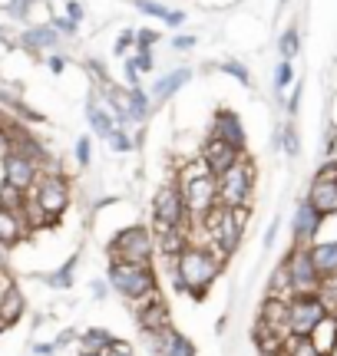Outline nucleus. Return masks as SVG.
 <instances>
[{
    "label": "nucleus",
    "instance_id": "nucleus-1",
    "mask_svg": "<svg viewBox=\"0 0 337 356\" xmlns=\"http://www.w3.org/2000/svg\"><path fill=\"white\" fill-rule=\"evenodd\" d=\"M221 267H225V257L215 254L212 248H185L179 257H175V267L168 270L172 274V287L179 293H189V297H205L208 287L219 280Z\"/></svg>",
    "mask_w": 337,
    "mask_h": 356
},
{
    "label": "nucleus",
    "instance_id": "nucleus-2",
    "mask_svg": "<svg viewBox=\"0 0 337 356\" xmlns=\"http://www.w3.org/2000/svg\"><path fill=\"white\" fill-rule=\"evenodd\" d=\"M175 181H179V191L189 208V221H202L219 208V175L198 155L175 172Z\"/></svg>",
    "mask_w": 337,
    "mask_h": 356
},
{
    "label": "nucleus",
    "instance_id": "nucleus-3",
    "mask_svg": "<svg viewBox=\"0 0 337 356\" xmlns=\"http://www.w3.org/2000/svg\"><path fill=\"white\" fill-rule=\"evenodd\" d=\"M248 208H215L212 215H205L202 221H189V225H198V228L208 231V244L215 254H221L225 261L242 248V238H245V228H248Z\"/></svg>",
    "mask_w": 337,
    "mask_h": 356
},
{
    "label": "nucleus",
    "instance_id": "nucleus-4",
    "mask_svg": "<svg viewBox=\"0 0 337 356\" xmlns=\"http://www.w3.org/2000/svg\"><path fill=\"white\" fill-rule=\"evenodd\" d=\"M251 195H255V162L245 152L228 172L219 175V204L221 208H248L251 211Z\"/></svg>",
    "mask_w": 337,
    "mask_h": 356
},
{
    "label": "nucleus",
    "instance_id": "nucleus-5",
    "mask_svg": "<svg viewBox=\"0 0 337 356\" xmlns=\"http://www.w3.org/2000/svg\"><path fill=\"white\" fill-rule=\"evenodd\" d=\"M109 261H126V264H146L152 267V257H156V234L146 228V225H130L123 228L109 241Z\"/></svg>",
    "mask_w": 337,
    "mask_h": 356
},
{
    "label": "nucleus",
    "instance_id": "nucleus-6",
    "mask_svg": "<svg viewBox=\"0 0 337 356\" xmlns=\"http://www.w3.org/2000/svg\"><path fill=\"white\" fill-rule=\"evenodd\" d=\"M179 228H189V208L179 191V181L168 178L152 198V234H166V231Z\"/></svg>",
    "mask_w": 337,
    "mask_h": 356
},
{
    "label": "nucleus",
    "instance_id": "nucleus-7",
    "mask_svg": "<svg viewBox=\"0 0 337 356\" xmlns=\"http://www.w3.org/2000/svg\"><path fill=\"white\" fill-rule=\"evenodd\" d=\"M109 287L119 293V297H126V300H136V297H143V293L156 291V270L146 264H126V261H109Z\"/></svg>",
    "mask_w": 337,
    "mask_h": 356
},
{
    "label": "nucleus",
    "instance_id": "nucleus-8",
    "mask_svg": "<svg viewBox=\"0 0 337 356\" xmlns=\"http://www.w3.org/2000/svg\"><path fill=\"white\" fill-rule=\"evenodd\" d=\"M26 195L43 208V215L50 218L53 225H56V218L70 208V181H66L63 172H40L37 185L26 191Z\"/></svg>",
    "mask_w": 337,
    "mask_h": 356
},
{
    "label": "nucleus",
    "instance_id": "nucleus-9",
    "mask_svg": "<svg viewBox=\"0 0 337 356\" xmlns=\"http://www.w3.org/2000/svg\"><path fill=\"white\" fill-rule=\"evenodd\" d=\"M285 267H288V277H291V297H314L318 287H321V274L314 267V257H311V248H295L285 257Z\"/></svg>",
    "mask_w": 337,
    "mask_h": 356
},
{
    "label": "nucleus",
    "instance_id": "nucleus-10",
    "mask_svg": "<svg viewBox=\"0 0 337 356\" xmlns=\"http://www.w3.org/2000/svg\"><path fill=\"white\" fill-rule=\"evenodd\" d=\"M130 310L143 333H159L172 327V314H168V304H166V297L159 293V287L143 293V297H136V300H130Z\"/></svg>",
    "mask_w": 337,
    "mask_h": 356
},
{
    "label": "nucleus",
    "instance_id": "nucleus-11",
    "mask_svg": "<svg viewBox=\"0 0 337 356\" xmlns=\"http://www.w3.org/2000/svg\"><path fill=\"white\" fill-rule=\"evenodd\" d=\"M324 317L327 310L318 300V293L314 297H291V304H288V333L291 337H311Z\"/></svg>",
    "mask_w": 337,
    "mask_h": 356
},
{
    "label": "nucleus",
    "instance_id": "nucleus-12",
    "mask_svg": "<svg viewBox=\"0 0 337 356\" xmlns=\"http://www.w3.org/2000/svg\"><path fill=\"white\" fill-rule=\"evenodd\" d=\"M40 172H43L40 162H33V159H26L20 152H7V159H3V181L13 185L17 191H24V195L37 185Z\"/></svg>",
    "mask_w": 337,
    "mask_h": 356
},
{
    "label": "nucleus",
    "instance_id": "nucleus-13",
    "mask_svg": "<svg viewBox=\"0 0 337 356\" xmlns=\"http://www.w3.org/2000/svg\"><path fill=\"white\" fill-rule=\"evenodd\" d=\"M288 304H291V297H278V293H268L265 297V304L258 310V330L265 333H274V337H291L288 333Z\"/></svg>",
    "mask_w": 337,
    "mask_h": 356
},
{
    "label": "nucleus",
    "instance_id": "nucleus-14",
    "mask_svg": "<svg viewBox=\"0 0 337 356\" xmlns=\"http://www.w3.org/2000/svg\"><path fill=\"white\" fill-rule=\"evenodd\" d=\"M321 221H324V218L308 204V198H301L298 208H295V221H291V238H295V248H311V244L318 241Z\"/></svg>",
    "mask_w": 337,
    "mask_h": 356
},
{
    "label": "nucleus",
    "instance_id": "nucleus-15",
    "mask_svg": "<svg viewBox=\"0 0 337 356\" xmlns=\"http://www.w3.org/2000/svg\"><path fill=\"white\" fill-rule=\"evenodd\" d=\"M146 337V346L152 356H195V346L182 337L175 327L168 330H159V333H143Z\"/></svg>",
    "mask_w": 337,
    "mask_h": 356
},
{
    "label": "nucleus",
    "instance_id": "nucleus-16",
    "mask_svg": "<svg viewBox=\"0 0 337 356\" xmlns=\"http://www.w3.org/2000/svg\"><path fill=\"white\" fill-rule=\"evenodd\" d=\"M208 136L235 145L238 152H245V142H248L245 126H242V119H238L232 109H219V113H215V119H212V132H208Z\"/></svg>",
    "mask_w": 337,
    "mask_h": 356
},
{
    "label": "nucleus",
    "instance_id": "nucleus-17",
    "mask_svg": "<svg viewBox=\"0 0 337 356\" xmlns=\"http://www.w3.org/2000/svg\"><path fill=\"white\" fill-rule=\"evenodd\" d=\"M308 204L321 218L327 215H337V178H324V175H314L311 188H308Z\"/></svg>",
    "mask_w": 337,
    "mask_h": 356
},
{
    "label": "nucleus",
    "instance_id": "nucleus-18",
    "mask_svg": "<svg viewBox=\"0 0 337 356\" xmlns=\"http://www.w3.org/2000/svg\"><path fill=\"white\" fill-rule=\"evenodd\" d=\"M242 155H245V152H238L235 145H228V142L212 139V136H208V142L202 145V152H198V159H202V162H205V165L212 168L215 175H221V172H228V168H232L235 162L242 159Z\"/></svg>",
    "mask_w": 337,
    "mask_h": 356
},
{
    "label": "nucleus",
    "instance_id": "nucleus-19",
    "mask_svg": "<svg viewBox=\"0 0 337 356\" xmlns=\"http://www.w3.org/2000/svg\"><path fill=\"white\" fill-rule=\"evenodd\" d=\"M20 43H24L30 53H50L60 47V33H56L50 24H40V26L24 30V33H20Z\"/></svg>",
    "mask_w": 337,
    "mask_h": 356
},
{
    "label": "nucleus",
    "instance_id": "nucleus-20",
    "mask_svg": "<svg viewBox=\"0 0 337 356\" xmlns=\"http://www.w3.org/2000/svg\"><path fill=\"white\" fill-rule=\"evenodd\" d=\"M189 79H192V70H189V66H182V70H172V73H166V76H159L156 83H152V92H149L152 106H156V102H166L168 96H175Z\"/></svg>",
    "mask_w": 337,
    "mask_h": 356
},
{
    "label": "nucleus",
    "instance_id": "nucleus-21",
    "mask_svg": "<svg viewBox=\"0 0 337 356\" xmlns=\"http://www.w3.org/2000/svg\"><path fill=\"white\" fill-rule=\"evenodd\" d=\"M30 228L20 211H10V208H0V248H10V244L24 241Z\"/></svg>",
    "mask_w": 337,
    "mask_h": 356
},
{
    "label": "nucleus",
    "instance_id": "nucleus-22",
    "mask_svg": "<svg viewBox=\"0 0 337 356\" xmlns=\"http://www.w3.org/2000/svg\"><path fill=\"white\" fill-rule=\"evenodd\" d=\"M86 122H90L93 136H100V139H109V136L116 132V122H113V115L106 113V106H100L96 99L86 102Z\"/></svg>",
    "mask_w": 337,
    "mask_h": 356
},
{
    "label": "nucleus",
    "instance_id": "nucleus-23",
    "mask_svg": "<svg viewBox=\"0 0 337 356\" xmlns=\"http://www.w3.org/2000/svg\"><path fill=\"white\" fill-rule=\"evenodd\" d=\"M24 310H26V300H24V293H20V287L13 284L10 291L0 297V323H3V327L17 323V320L24 317Z\"/></svg>",
    "mask_w": 337,
    "mask_h": 356
},
{
    "label": "nucleus",
    "instance_id": "nucleus-24",
    "mask_svg": "<svg viewBox=\"0 0 337 356\" xmlns=\"http://www.w3.org/2000/svg\"><path fill=\"white\" fill-rule=\"evenodd\" d=\"M156 248L159 254L166 257H179L185 248H192V234L189 228H179V231H166V234H156Z\"/></svg>",
    "mask_w": 337,
    "mask_h": 356
},
{
    "label": "nucleus",
    "instance_id": "nucleus-25",
    "mask_svg": "<svg viewBox=\"0 0 337 356\" xmlns=\"http://www.w3.org/2000/svg\"><path fill=\"white\" fill-rule=\"evenodd\" d=\"M311 257H314V267H318L321 277L337 274V241H314Z\"/></svg>",
    "mask_w": 337,
    "mask_h": 356
},
{
    "label": "nucleus",
    "instance_id": "nucleus-26",
    "mask_svg": "<svg viewBox=\"0 0 337 356\" xmlns=\"http://www.w3.org/2000/svg\"><path fill=\"white\" fill-rule=\"evenodd\" d=\"M132 7H136L139 13L156 17V20H162V24H168V26H179L182 20H185V13L182 10H168L166 3H159V0H132Z\"/></svg>",
    "mask_w": 337,
    "mask_h": 356
},
{
    "label": "nucleus",
    "instance_id": "nucleus-27",
    "mask_svg": "<svg viewBox=\"0 0 337 356\" xmlns=\"http://www.w3.org/2000/svg\"><path fill=\"white\" fill-rule=\"evenodd\" d=\"M126 106H130V119L132 122H146L149 113H152V99H149V92L143 86H132L126 89Z\"/></svg>",
    "mask_w": 337,
    "mask_h": 356
},
{
    "label": "nucleus",
    "instance_id": "nucleus-28",
    "mask_svg": "<svg viewBox=\"0 0 337 356\" xmlns=\"http://www.w3.org/2000/svg\"><path fill=\"white\" fill-rule=\"evenodd\" d=\"M113 340H116L113 333H106V330H100V327H93V330L83 333V353H103V350L113 343Z\"/></svg>",
    "mask_w": 337,
    "mask_h": 356
},
{
    "label": "nucleus",
    "instance_id": "nucleus-29",
    "mask_svg": "<svg viewBox=\"0 0 337 356\" xmlns=\"http://www.w3.org/2000/svg\"><path fill=\"white\" fill-rule=\"evenodd\" d=\"M77 261H79V257L73 254L63 267H60V270H53V274H47L43 280H47L50 287H56V291H66V287H73V270H77Z\"/></svg>",
    "mask_w": 337,
    "mask_h": 356
},
{
    "label": "nucleus",
    "instance_id": "nucleus-30",
    "mask_svg": "<svg viewBox=\"0 0 337 356\" xmlns=\"http://www.w3.org/2000/svg\"><path fill=\"white\" fill-rule=\"evenodd\" d=\"M318 300L324 304L327 314H337V274H327V277H321V287H318Z\"/></svg>",
    "mask_w": 337,
    "mask_h": 356
},
{
    "label": "nucleus",
    "instance_id": "nucleus-31",
    "mask_svg": "<svg viewBox=\"0 0 337 356\" xmlns=\"http://www.w3.org/2000/svg\"><path fill=\"white\" fill-rule=\"evenodd\" d=\"M285 356H324L311 343V337H288L285 340Z\"/></svg>",
    "mask_w": 337,
    "mask_h": 356
},
{
    "label": "nucleus",
    "instance_id": "nucleus-32",
    "mask_svg": "<svg viewBox=\"0 0 337 356\" xmlns=\"http://www.w3.org/2000/svg\"><path fill=\"white\" fill-rule=\"evenodd\" d=\"M278 50H281V60H295L301 50V37H298V26H288L285 33L278 37Z\"/></svg>",
    "mask_w": 337,
    "mask_h": 356
},
{
    "label": "nucleus",
    "instance_id": "nucleus-33",
    "mask_svg": "<svg viewBox=\"0 0 337 356\" xmlns=\"http://www.w3.org/2000/svg\"><path fill=\"white\" fill-rule=\"evenodd\" d=\"M291 83H295V66H291V60H281L278 70H274V89H278V96H285V89Z\"/></svg>",
    "mask_w": 337,
    "mask_h": 356
},
{
    "label": "nucleus",
    "instance_id": "nucleus-34",
    "mask_svg": "<svg viewBox=\"0 0 337 356\" xmlns=\"http://www.w3.org/2000/svg\"><path fill=\"white\" fill-rule=\"evenodd\" d=\"M106 142H109V149H113V152H132V149H136V139H132L126 129H116Z\"/></svg>",
    "mask_w": 337,
    "mask_h": 356
},
{
    "label": "nucleus",
    "instance_id": "nucleus-35",
    "mask_svg": "<svg viewBox=\"0 0 337 356\" xmlns=\"http://www.w3.org/2000/svg\"><path fill=\"white\" fill-rule=\"evenodd\" d=\"M77 165L79 168H90V162H93V139L90 136H83V139H77Z\"/></svg>",
    "mask_w": 337,
    "mask_h": 356
},
{
    "label": "nucleus",
    "instance_id": "nucleus-36",
    "mask_svg": "<svg viewBox=\"0 0 337 356\" xmlns=\"http://www.w3.org/2000/svg\"><path fill=\"white\" fill-rule=\"evenodd\" d=\"M219 70H221V73H228V76H235L238 83H242V86H248V83H251V73H248L242 63H235V60H228V63H219Z\"/></svg>",
    "mask_w": 337,
    "mask_h": 356
},
{
    "label": "nucleus",
    "instance_id": "nucleus-37",
    "mask_svg": "<svg viewBox=\"0 0 337 356\" xmlns=\"http://www.w3.org/2000/svg\"><path fill=\"white\" fill-rule=\"evenodd\" d=\"M281 149H285V155H291V159L301 152V142H298L295 126H285V132H281Z\"/></svg>",
    "mask_w": 337,
    "mask_h": 356
},
{
    "label": "nucleus",
    "instance_id": "nucleus-38",
    "mask_svg": "<svg viewBox=\"0 0 337 356\" xmlns=\"http://www.w3.org/2000/svg\"><path fill=\"white\" fill-rule=\"evenodd\" d=\"M159 37H162V33H159V30H152V26L136 30V47H139V50H152V47L159 43Z\"/></svg>",
    "mask_w": 337,
    "mask_h": 356
},
{
    "label": "nucleus",
    "instance_id": "nucleus-39",
    "mask_svg": "<svg viewBox=\"0 0 337 356\" xmlns=\"http://www.w3.org/2000/svg\"><path fill=\"white\" fill-rule=\"evenodd\" d=\"M132 66L139 70V76H143V73H152V66H156V60H152V50H139L136 56H132Z\"/></svg>",
    "mask_w": 337,
    "mask_h": 356
},
{
    "label": "nucleus",
    "instance_id": "nucleus-40",
    "mask_svg": "<svg viewBox=\"0 0 337 356\" xmlns=\"http://www.w3.org/2000/svg\"><path fill=\"white\" fill-rule=\"evenodd\" d=\"M50 26L60 33V37H77V30H79V26L73 24V20H66V17H53Z\"/></svg>",
    "mask_w": 337,
    "mask_h": 356
},
{
    "label": "nucleus",
    "instance_id": "nucleus-41",
    "mask_svg": "<svg viewBox=\"0 0 337 356\" xmlns=\"http://www.w3.org/2000/svg\"><path fill=\"white\" fill-rule=\"evenodd\" d=\"M30 7H33V0H10V3H7V13H10L13 20H24L26 13H30Z\"/></svg>",
    "mask_w": 337,
    "mask_h": 356
},
{
    "label": "nucleus",
    "instance_id": "nucleus-42",
    "mask_svg": "<svg viewBox=\"0 0 337 356\" xmlns=\"http://www.w3.org/2000/svg\"><path fill=\"white\" fill-rule=\"evenodd\" d=\"M100 356H136V353H132V346H130V343H123V340H113V343L106 346V350H103Z\"/></svg>",
    "mask_w": 337,
    "mask_h": 356
},
{
    "label": "nucleus",
    "instance_id": "nucleus-43",
    "mask_svg": "<svg viewBox=\"0 0 337 356\" xmlns=\"http://www.w3.org/2000/svg\"><path fill=\"white\" fill-rule=\"evenodd\" d=\"M130 47H136V30H130V26H126V30L119 33V40H116V53L123 56V53L130 50Z\"/></svg>",
    "mask_w": 337,
    "mask_h": 356
},
{
    "label": "nucleus",
    "instance_id": "nucleus-44",
    "mask_svg": "<svg viewBox=\"0 0 337 356\" xmlns=\"http://www.w3.org/2000/svg\"><path fill=\"white\" fill-rule=\"evenodd\" d=\"M63 10H66V20H73L77 26H79V20L86 17V10H83V3H79V0H70V3L63 7Z\"/></svg>",
    "mask_w": 337,
    "mask_h": 356
},
{
    "label": "nucleus",
    "instance_id": "nucleus-45",
    "mask_svg": "<svg viewBox=\"0 0 337 356\" xmlns=\"http://www.w3.org/2000/svg\"><path fill=\"white\" fill-rule=\"evenodd\" d=\"M195 43H198V40L189 37V33H179V37H172V47H175V50H192Z\"/></svg>",
    "mask_w": 337,
    "mask_h": 356
},
{
    "label": "nucleus",
    "instance_id": "nucleus-46",
    "mask_svg": "<svg viewBox=\"0 0 337 356\" xmlns=\"http://www.w3.org/2000/svg\"><path fill=\"white\" fill-rule=\"evenodd\" d=\"M86 66H90V73H93V76H96V79H103V86H106V83H109V76H106V66L100 63V60H90V63H86Z\"/></svg>",
    "mask_w": 337,
    "mask_h": 356
},
{
    "label": "nucleus",
    "instance_id": "nucleus-47",
    "mask_svg": "<svg viewBox=\"0 0 337 356\" xmlns=\"http://www.w3.org/2000/svg\"><path fill=\"white\" fill-rule=\"evenodd\" d=\"M90 291H93V297H96V300H103L106 291H109V280H93Z\"/></svg>",
    "mask_w": 337,
    "mask_h": 356
},
{
    "label": "nucleus",
    "instance_id": "nucleus-48",
    "mask_svg": "<svg viewBox=\"0 0 337 356\" xmlns=\"http://www.w3.org/2000/svg\"><path fill=\"white\" fill-rule=\"evenodd\" d=\"M123 70H126V79H130V89H132V86H139V70L132 66V60H126V63H123Z\"/></svg>",
    "mask_w": 337,
    "mask_h": 356
},
{
    "label": "nucleus",
    "instance_id": "nucleus-49",
    "mask_svg": "<svg viewBox=\"0 0 337 356\" xmlns=\"http://www.w3.org/2000/svg\"><path fill=\"white\" fill-rule=\"evenodd\" d=\"M298 106H301V86H295L291 89V99H288V115L298 113Z\"/></svg>",
    "mask_w": 337,
    "mask_h": 356
},
{
    "label": "nucleus",
    "instance_id": "nucleus-50",
    "mask_svg": "<svg viewBox=\"0 0 337 356\" xmlns=\"http://www.w3.org/2000/svg\"><path fill=\"white\" fill-rule=\"evenodd\" d=\"M47 63H50L53 73H63V70H66V56H60V53H53V56L47 60Z\"/></svg>",
    "mask_w": 337,
    "mask_h": 356
},
{
    "label": "nucleus",
    "instance_id": "nucleus-51",
    "mask_svg": "<svg viewBox=\"0 0 337 356\" xmlns=\"http://www.w3.org/2000/svg\"><path fill=\"white\" fill-rule=\"evenodd\" d=\"M53 350H56V343H37L33 346V353L37 356H53Z\"/></svg>",
    "mask_w": 337,
    "mask_h": 356
},
{
    "label": "nucleus",
    "instance_id": "nucleus-52",
    "mask_svg": "<svg viewBox=\"0 0 337 356\" xmlns=\"http://www.w3.org/2000/svg\"><path fill=\"white\" fill-rule=\"evenodd\" d=\"M274 238H278V221H272V228H268V234H265V248H272Z\"/></svg>",
    "mask_w": 337,
    "mask_h": 356
},
{
    "label": "nucleus",
    "instance_id": "nucleus-53",
    "mask_svg": "<svg viewBox=\"0 0 337 356\" xmlns=\"http://www.w3.org/2000/svg\"><path fill=\"white\" fill-rule=\"evenodd\" d=\"M0 274H3V248H0Z\"/></svg>",
    "mask_w": 337,
    "mask_h": 356
},
{
    "label": "nucleus",
    "instance_id": "nucleus-54",
    "mask_svg": "<svg viewBox=\"0 0 337 356\" xmlns=\"http://www.w3.org/2000/svg\"><path fill=\"white\" fill-rule=\"evenodd\" d=\"M79 356H100V353H79Z\"/></svg>",
    "mask_w": 337,
    "mask_h": 356
},
{
    "label": "nucleus",
    "instance_id": "nucleus-55",
    "mask_svg": "<svg viewBox=\"0 0 337 356\" xmlns=\"http://www.w3.org/2000/svg\"><path fill=\"white\" fill-rule=\"evenodd\" d=\"M3 330H7V327H3V323H0V333H3Z\"/></svg>",
    "mask_w": 337,
    "mask_h": 356
}]
</instances>
